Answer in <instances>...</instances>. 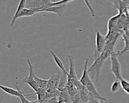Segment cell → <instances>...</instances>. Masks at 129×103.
I'll use <instances>...</instances> for the list:
<instances>
[{
    "instance_id": "obj_1",
    "label": "cell",
    "mask_w": 129,
    "mask_h": 103,
    "mask_svg": "<svg viewBox=\"0 0 129 103\" xmlns=\"http://www.w3.org/2000/svg\"><path fill=\"white\" fill-rule=\"evenodd\" d=\"M115 46L112 44H106L103 52L98 56H95L93 63L88 68V72L91 73V78L94 83H97L100 78L101 68L105 61L110 58L111 54L115 52Z\"/></svg>"
},
{
    "instance_id": "obj_2",
    "label": "cell",
    "mask_w": 129,
    "mask_h": 103,
    "mask_svg": "<svg viewBox=\"0 0 129 103\" xmlns=\"http://www.w3.org/2000/svg\"><path fill=\"white\" fill-rule=\"evenodd\" d=\"M88 62L89 59L87 58L85 61L83 71L82 75L80 79L81 83L87 88L90 94V96L93 97L100 100H103L105 101H108V99L104 97L101 95L97 91L94 82H93L91 78L89 76L88 72Z\"/></svg>"
},
{
    "instance_id": "obj_3",
    "label": "cell",
    "mask_w": 129,
    "mask_h": 103,
    "mask_svg": "<svg viewBox=\"0 0 129 103\" xmlns=\"http://www.w3.org/2000/svg\"><path fill=\"white\" fill-rule=\"evenodd\" d=\"M118 55L114 52L110 57L111 62L110 71L114 75L116 79L120 80L123 78L121 74V65L118 59Z\"/></svg>"
},
{
    "instance_id": "obj_4",
    "label": "cell",
    "mask_w": 129,
    "mask_h": 103,
    "mask_svg": "<svg viewBox=\"0 0 129 103\" xmlns=\"http://www.w3.org/2000/svg\"><path fill=\"white\" fill-rule=\"evenodd\" d=\"M70 61V68L68 75L67 77V82H70L73 83L76 87L79 86L81 84L80 80H79L75 69V60L73 55H68Z\"/></svg>"
},
{
    "instance_id": "obj_5",
    "label": "cell",
    "mask_w": 129,
    "mask_h": 103,
    "mask_svg": "<svg viewBox=\"0 0 129 103\" xmlns=\"http://www.w3.org/2000/svg\"><path fill=\"white\" fill-rule=\"evenodd\" d=\"M27 63L29 66V75L28 76H26L25 77H24L23 79V82L25 83H26L28 84L36 92L37 94L40 89L39 86H38L37 83L36 82L33 76V73L34 72L33 70V67L31 63V61L29 59L27 60Z\"/></svg>"
},
{
    "instance_id": "obj_6",
    "label": "cell",
    "mask_w": 129,
    "mask_h": 103,
    "mask_svg": "<svg viewBox=\"0 0 129 103\" xmlns=\"http://www.w3.org/2000/svg\"><path fill=\"white\" fill-rule=\"evenodd\" d=\"M106 44L105 35L102 34L99 31H97L95 37V51L94 56H98L104 50Z\"/></svg>"
},
{
    "instance_id": "obj_7",
    "label": "cell",
    "mask_w": 129,
    "mask_h": 103,
    "mask_svg": "<svg viewBox=\"0 0 129 103\" xmlns=\"http://www.w3.org/2000/svg\"><path fill=\"white\" fill-rule=\"evenodd\" d=\"M14 87L16 88V89L10 87L0 85V88H1V89L6 93L12 96L20 97L21 94L24 92L21 90V87L18 81L16 82V83L14 84Z\"/></svg>"
},
{
    "instance_id": "obj_8",
    "label": "cell",
    "mask_w": 129,
    "mask_h": 103,
    "mask_svg": "<svg viewBox=\"0 0 129 103\" xmlns=\"http://www.w3.org/2000/svg\"><path fill=\"white\" fill-rule=\"evenodd\" d=\"M37 13H38L37 10H32V9H30L25 8L17 15V16L15 18H13V19L12 18L10 26L11 27H13L14 26V25L15 24V23L17 19L21 17L32 16Z\"/></svg>"
},
{
    "instance_id": "obj_9",
    "label": "cell",
    "mask_w": 129,
    "mask_h": 103,
    "mask_svg": "<svg viewBox=\"0 0 129 103\" xmlns=\"http://www.w3.org/2000/svg\"><path fill=\"white\" fill-rule=\"evenodd\" d=\"M121 13H118L117 15L111 17L107 22V32L106 35H109L112 31L116 29L118 19Z\"/></svg>"
},
{
    "instance_id": "obj_10",
    "label": "cell",
    "mask_w": 129,
    "mask_h": 103,
    "mask_svg": "<svg viewBox=\"0 0 129 103\" xmlns=\"http://www.w3.org/2000/svg\"><path fill=\"white\" fill-rule=\"evenodd\" d=\"M66 8V4H63L58 6H53L46 9L43 10L41 11L45 12H50L57 14L59 16H61L64 12Z\"/></svg>"
},
{
    "instance_id": "obj_11",
    "label": "cell",
    "mask_w": 129,
    "mask_h": 103,
    "mask_svg": "<svg viewBox=\"0 0 129 103\" xmlns=\"http://www.w3.org/2000/svg\"><path fill=\"white\" fill-rule=\"evenodd\" d=\"M42 5V0H26V8L30 9L40 10Z\"/></svg>"
},
{
    "instance_id": "obj_12",
    "label": "cell",
    "mask_w": 129,
    "mask_h": 103,
    "mask_svg": "<svg viewBox=\"0 0 129 103\" xmlns=\"http://www.w3.org/2000/svg\"><path fill=\"white\" fill-rule=\"evenodd\" d=\"M50 54L51 55L54 61L55 62V63L56 64V65H57V66L61 70V72H62V73L67 77V76L68 75L69 72L67 71V70L65 69L63 64L62 63V62H61V61L59 59V58L56 56V55L52 50H50L49 51Z\"/></svg>"
},
{
    "instance_id": "obj_13",
    "label": "cell",
    "mask_w": 129,
    "mask_h": 103,
    "mask_svg": "<svg viewBox=\"0 0 129 103\" xmlns=\"http://www.w3.org/2000/svg\"><path fill=\"white\" fill-rule=\"evenodd\" d=\"M121 37L124 41V47L122 50L116 53L118 56H121L126 52L129 51V34L122 33L121 34Z\"/></svg>"
},
{
    "instance_id": "obj_14",
    "label": "cell",
    "mask_w": 129,
    "mask_h": 103,
    "mask_svg": "<svg viewBox=\"0 0 129 103\" xmlns=\"http://www.w3.org/2000/svg\"><path fill=\"white\" fill-rule=\"evenodd\" d=\"M33 76L36 82L37 83L38 86L40 88H44L48 85L49 80H44V79H42L38 78L35 75L34 72H33Z\"/></svg>"
},
{
    "instance_id": "obj_15",
    "label": "cell",
    "mask_w": 129,
    "mask_h": 103,
    "mask_svg": "<svg viewBox=\"0 0 129 103\" xmlns=\"http://www.w3.org/2000/svg\"><path fill=\"white\" fill-rule=\"evenodd\" d=\"M26 0H20L19 4L18 5V7L17 8L16 11L14 15V16L12 17L13 18H15L17 15L25 8H26Z\"/></svg>"
},
{
    "instance_id": "obj_16",
    "label": "cell",
    "mask_w": 129,
    "mask_h": 103,
    "mask_svg": "<svg viewBox=\"0 0 129 103\" xmlns=\"http://www.w3.org/2000/svg\"><path fill=\"white\" fill-rule=\"evenodd\" d=\"M121 87L120 81L119 79H116L113 82L110 86V91L112 93H115L117 92L119 89Z\"/></svg>"
},
{
    "instance_id": "obj_17",
    "label": "cell",
    "mask_w": 129,
    "mask_h": 103,
    "mask_svg": "<svg viewBox=\"0 0 129 103\" xmlns=\"http://www.w3.org/2000/svg\"><path fill=\"white\" fill-rule=\"evenodd\" d=\"M120 81L121 88L126 93L129 95V81L123 78L120 79Z\"/></svg>"
},
{
    "instance_id": "obj_18",
    "label": "cell",
    "mask_w": 129,
    "mask_h": 103,
    "mask_svg": "<svg viewBox=\"0 0 129 103\" xmlns=\"http://www.w3.org/2000/svg\"><path fill=\"white\" fill-rule=\"evenodd\" d=\"M53 0H42V5L40 10L38 11V12H41L43 10L49 8L53 6Z\"/></svg>"
},
{
    "instance_id": "obj_19",
    "label": "cell",
    "mask_w": 129,
    "mask_h": 103,
    "mask_svg": "<svg viewBox=\"0 0 129 103\" xmlns=\"http://www.w3.org/2000/svg\"><path fill=\"white\" fill-rule=\"evenodd\" d=\"M85 4H86L87 7L88 8V10H89L90 11V13L91 14V16L92 17H94L95 16V11L94 10V9L93 8V7H92L90 2L89 0H83Z\"/></svg>"
},
{
    "instance_id": "obj_20",
    "label": "cell",
    "mask_w": 129,
    "mask_h": 103,
    "mask_svg": "<svg viewBox=\"0 0 129 103\" xmlns=\"http://www.w3.org/2000/svg\"><path fill=\"white\" fill-rule=\"evenodd\" d=\"M26 96H27V94H25L24 93L21 94V95L19 97L21 101V103H37V101H30L28 100L25 97Z\"/></svg>"
},
{
    "instance_id": "obj_21",
    "label": "cell",
    "mask_w": 129,
    "mask_h": 103,
    "mask_svg": "<svg viewBox=\"0 0 129 103\" xmlns=\"http://www.w3.org/2000/svg\"><path fill=\"white\" fill-rule=\"evenodd\" d=\"M74 0H60L58 1L55 2L53 3V6H58V5H61L63 4H68L69 2H71Z\"/></svg>"
},
{
    "instance_id": "obj_22",
    "label": "cell",
    "mask_w": 129,
    "mask_h": 103,
    "mask_svg": "<svg viewBox=\"0 0 129 103\" xmlns=\"http://www.w3.org/2000/svg\"><path fill=\"white\" fill-rule=\"evenodd\" d=\"M127 14H128V15L129 16V6L127 8Z\"/></svg>"
}]
</instances>
